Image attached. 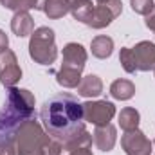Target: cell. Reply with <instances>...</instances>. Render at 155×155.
<instances>
[{
    "label": "cell",
    "instance_id": "cell-5",
    "mask_svg": "<svg viewBox=\"0 0 155 155\" xmlns=\"http://www.w3.org/2000/svg\"><path fill=\"white\" fill-rule=\"evenodd\" d=\"M116 116V107L110 101H87L83 103V119L94 126H103Z\"/></svg>",
    "mask_w": 155,
    "mask_h": 155
},
{
    "label": "cell",
    "instance_id": "cell-1",
    "mask_svg": "<svg viewBox=\"0 0 155 155\" xmlns=\"http://www.w3.org/2000/svg\"><path fill=\"white\" fill-rule=\"evenodd\" d=\"M40 119L45 132L51 137L61 141V144L85 130L83 105L78 101V97L67 92H60L49 97L41 105Z\"/></svg>",
    "mask_w": 155,
    "mask_h": 155
},
{
    "label": "cell",
    "instance_id": "cell-9",
    "mask_svg": "<svg viewBox=\"0 0 155 155\" xmlns=\"http://www.w3.org/2000/svg\"><path fill=\"white\" fill-rule=\"evenodd\" d=\"M117 141V130L114 124H103V126H96L94 130V143L101 152H112V148L116 146Z\"/></svg>",
    "mask_w": 155,
    "mask_h": 155
},
{
    "label": "cell",
    "instance_id": "cell-30",
    "mask_svg": "<svg viewBox=\"0 0 155 155\" xmlns=\"http://www.w3.org/2000/svg\"><path fill=\"white\" fill-rule=\"evenodd\" d=\"M153 71H155V69H153Z\"/></svg>",
    "mask_w": 155,
    "mask_h": 155
},
{
    "label": "cell",
    "instance_id": "cell-28",
    "mask_svg": "<svg viewBox=\"0 0 155 155\" xmlns=\"http://www.w3.org/2000/svg\"><path fill=\"white\" fill-rule=\"evenodd\" d=\"M41 5H43V0H33V9L41 11Z\"/></svg>",
    "mask_w": 155,
    "mask_h": 155
},
{
    "label": "cell",
    "instance_id": "cell-6",
    "mask_svg": "<svg viewBox=\"0 0 155 155\" xmlns=\"http://www.w3.org/2000/svg\"><path fill=\"white\" fill-rule=\"evenodd\" d=\"M22 78V69L18 65V58L11 49L0 52V83L7 88L15 87Z\"/></svg>",
    "mask_w": 155,
    "mask_h": 155
},
{
    "label": "cell",
    "instance_id": "cell-26",
    "mask_svg": "<svg viewBox=\"0 0 155 155\" xmlns=\"http://www.w3.org/2000/svg\"><path fill=\"white\" fill-rule=\"evenodd\" d=\"M90 0H69V4H71V11H74L78 7H81V5H85V4H88Z\"/></svg>",
    "mask_w": 155,
    "mask_h": 155
},
{
    "label": "cell",
    "instance_id": "cell-12",
    "mask_svg": "<svg viewBox=\"0 0 155 155\" xmlns=\"http://www.w3.org/2000/svg\"><path fill=\"white\" fill-rule=\"evenodd\" d=\"M103 92V81L101 78L96 74H88V76L81 78L79 85H78V96L81 97H97Z\"/></svg>",
    "mask_w": 155,
    "mask_h": 155
},
{
    "label": "cell",
    "instance_id": "cell-15",
    "mask_svg": "<svg viewBox=\"0 0 155 155\" xmlns=\"http://www.w3.org/2000/svg\"><path fill=\"white\" fill-rule=\"evenodd\" d=\"M134 94H135V85L130 79H116L110 85V96L114 99L126 101V99H132Z\"/></svg>",
    "mask_w": 155,
    "mask_h": 155
},
{
    "label": "cell",
    "instance_id": "cell-3",
    "mask_svg": "<svg viewBox=\"0 0 155 155\" xmlns=\"http://www.w3.org/2000/svg\"><path fill=\"white\" fill-rule=\"evenodd\" d=\"M29 56L40 65H51L58 58L54 31L51 27H38L29 40Z\"/></svg>",
    "mask_w": 155,
    "mask_h": 155
},
{
    "label": "cell",
    "instance_id": "cell-7",
    "mask_svg": "<svg viewBox=\"0 0 155 155\" xmlns=\"http://www.w3.org/2000/svg\"><path fill=\"white\" fill-rule=\"evenodd\" d=\"M121 148L126 155H152L153 144L141 130L135 128L124 132V135L121 137Z\"/></svg>",
    "mask_w": 155,
    "mask_h": 155
},
{
    "label": "cell",
    "instance_id": "cell-8",
    "mask_svg": "<svg viewBox=\"0 0 155 155\" xmlns=\"http://www.w3.org/2000/svg\"><path fill=\"white\" fill-rule=\"evenodd\" d=\"M137 71L148 72L155 69V43L153 41H139L135 47H132Z\"/></svg>",
    "mask_w": 155,
    "mask_h": 155
},
{
    "label": "cell",
    "instance_id": "cell-17",
    "mask_svg": "<svg viewBox=\"0 0 155 155\" xmlns=\"http://www.w3.org/2000/svg\"><path fill=\"white\" fill-rule=\"evenodd\" d=\"M92 146V134L83 130L78 135L71 137L69 141L63 143V150L65 152H74V150H81V148H90Z\"/></svg>",
    "mask_w": 155,
    "mask_h": 155
},
{
    "label": "cell",
    "instance_id": "cell-13",
    "mask_svg": "<svg viewBox=\"0 0 155 155\" xmlns=\"http://www.w3.org/2000/svg\"><path fill=\"white\" fill-rule=\"evenodd\" d=\"M81 72H83L81 69L61 65L60 71L56 72V81L65 88H78V85L81 81Z\"/></svg>",
    "mask_w": 155,
    "mask_h": 155
},
{
    "label": "cell",
    "instance_id": "cell-25",
    "mask_svg": "<svg viewBox=\"0 0 155 155\" xmlns=\"http://www.w3.org/2000/svg\"><path fill=\"white\" fill-rule=\"evenodd\" d=\"M7 45H9V38H7V35L0 29V52H2V51H5V49H7Z\"/></svg>",
    "mask_w": 155,
    "mask_h": 155
},
{
    "label": "cell",
    "instance_id": "cell-4",
    "mask_svg": "<svg viewBox=\"0 0 155 155\" xmlns=\"http://www.w3.org/2000/svg\"><path fill=\"white\" fill-rule=\"evenodd\" d=\"M123 11V2L121 0H108V2H103V4H97L94 5L90 16L87 18L85 25L92 27V29H103L107 25H110L117 16L121 15Z\"/></svg>",
    "mask_w": 155,
    "mask_h": 155
},
{
    "label": "cell",
    "instance_id": "cell-14",
    "mask_svg": "<svg viewBox=\"0 0 155 155\" xmlns=\"http://www.w3.org/2000/svg\"><path fill=\"white\" fill-rule=\"evenodd\" d=\"M41 11L51 20H58V18H63L71 11V4L69 0H43Z\"/></svg>",
    "mask_w": 155,
    "mask_h": 155
},
{
    "label": "cell",
    "instance_id": "cell-16",
    "mask_svg": "<svg viewBox=\"0 0 155 155\" xmlns=\"http://www.w3.org/2000/svg\"><path fill=\"white\" fill-rule=\"evenodd\" d=\"M90 49H92V54L99 60H107L112 56V51H114V40L110 36H96V38L90 41Z\"/></svg>",
    "mask_w": 155,
    "mask_h": 155
},
{
    "label": "cell",
    "instance_id": "cell-20",
    "mask_svg": "<svg viewBox=\"0 0 155 155\" xmlns=\"http://www.w3.org/2000/svg\"><path fill=\"white\" fill-rule=\"evenodd\" d=\"M0 4L9 11H29L33 9V0H0Z\"/></svg>",
    "mask_w": 155,
    "mask_h": 155
},
{
    "label": "cell",
    "instance_id": "cell-2",
    "mask_svg": "<svg viewBox=\"0 0 155 155\" xmlns=\"http://www.w3.org/2000/svg\"><path fill=\"white\" fill-rule=\"evenodd\" d=\"M51 135L36 121V117L27 119L16 132L15 146L16 155H45V146Z\"/></svg>",
    "mask_w": 155,
    "mask_h": 155
},
{
    "label": "cell",
    "instance_id": "cell-21",
    "mask_svg": "<svg viewBox=\"0 0 155 155\" xmlns=\"http://www.w3.org/2000/svg\"><path fill=\"white\" fill-rule=\"evenodd\" d=\"M130 5L132 9L137 13V15H148L152 9H153V0H130Z\"/></svg>",
    "mask_w": 155,
    "mask_h": 155
},
{
    "label": "cell",
    "instance_id": "cell-29",
    "mask_svg": "<svg viewBox=\"0 0 155 155\" xmlns=\"http://www.w3.org/2000/svg\"><path fill=\"white\" fill-rule=\"evenodd\" d=\"M97 4H103V2H108V0H96Z\"/></svg>",
    "mask_w": 155,
    "mask_h": 155
},
{
    "label": "cell",
    "instance_id": "cell-18",
    "mask_svg": "<svg viewBox=\"0 0 155 155\" xmlns=\"http://www.w3.org/2000/svg\"><path fill=\"white\" fill-rule=\"evenodd\" d=\"M139 121H141V116L135 108L132 107H126L121 110L119 114V126L124 130V132H130V130H135L139 126Z\"/></svg>",
    "mask_w": 155,
    "mask_h": 155
},
{
    "label": "cell",
    "instance_id": "cell-22",
    "mask_svg": "<svg viewBox=\"0 0 155 155\" xmlns=\"http://www.w3.org/2000/svg\"><path fill=\"white\" fill-rule=\"evenodd\" d=\"M61 152H63L61 141L51 137V139L47 141V146H45V155H61Z\"/></svg>",
    "mask_w": 155,
    "mask_h": 155
},
{
    "label": "cell",
    "instance_id": "cell-24",
    "mask_svg": "<svg viewBox=\"0 0 155 155\" xmlns=\"http://www.w3.org/2000/svg\"><path fill=\"white\" fill-rule=\"evenodd\" d=\"M144 24H146V27L150 29V31H153L155 33V5H153V9L146 15V18H144Z\"/></svg>",
    "mask_w": 155,
    "mask_h": 155
},
{
    "label": "cell",
    "instance_id": "cell-19",
    "mask_svg": "<svg viewBox=\"0 0 155 155\" xmlns=\"http://www.w3.org/2000/svg\"><path fill=\"white\" fill-rule=\"evenodd\" d=\"M119 61L123 65V69L128 72V74H135L137 72V65H135V58H134V52L130 47H123L121 52H119Z\"/></svg>",
    "mask_w": 155,
    "mask_h": 155
},
{
    "label": "cell",
    "instance_id": "cell-11",
    "mask_svg": "<svg viewBox=\"0 0 155 155\" xmlns=\"http://www.w3.org/2000/svg\"><path fill=\"white\" fill-rule=\"evenodd\" d=\"M11 31L18 38H25V36L33 35V31H35V20L29 15V11H18V13H15V16L11 18Z\"/></svg>",
    "mask_w": 155,
    "mask_h": 155
},
{
    "label": "cell",
    "instance_id": "cell-23",
    "mask_svg": "<svg viewBox=\"0 0 155 155\" xmlns=\"http://www.w3.org/2000/svg\"><path fill=\"white\" fill-rule=\"evenodd\" d=\"M0 155H16L15 143H4V144H0Z\"/></svg>",
    "mask_w": 155,
    "mask_h": 155
},
{
    "label": "cell",
    "instance_id": "cell-10",
    "mask_svg": "<svg viewBox=\"0 0 155 155\" xmlns=\"http://www.w3.org/2000/svg\"><path fill=\"white\" fill-rule=\"evenodd\" d=\"M85 63H87V51L81 43H67L63 47V63L61 65H67V67H76V69H85Z\"/></svg>",
    "mask_w": 155,
    "mask_h": 155
},
{
    "label": "cell",
    "instance_id": "cell-27",
    "mask_svg": "<svg viewBox=\"0 0 155 155\" xmlns=\"http://www.w3.org/2000/svg\"><path fill=\"white\" fill-rule=\"evenodd\" d=\"M69 155H94L90 148H81V150H74V152H69Z\"/></svg>",
    "mask_w": 155,
    "mask_h": 155
}]
</instances>
